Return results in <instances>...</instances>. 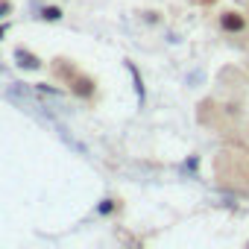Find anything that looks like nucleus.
<instances>
[{
	"label": "nucleus",
	"mask_w": 249,
	"mask_h": 249,
	"mask_svg": "<svg viewBox=\"0 0 249 249\" xmlns=\"http://www.w3.org/2000/svg\"><path fill=\"white\" fill-rule=\"evenodd\" d=\"M53 73H56L73 94H79V97H91V94H94V82H91L76 65H71L68 59H56V62H53Z\"/></svg>",
	"instance_id": "1"
}]
</instances>
